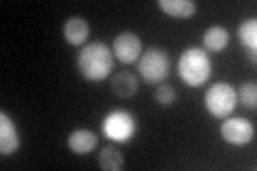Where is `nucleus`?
Instances as JSON below:
<instances>
[{"mask_svg": "<svg viewBox=\"0 0 257 171\" xmlns=\"http://www.w3.org/2000/svg\"><path fill=\"white\" fill-rule=\"evenodd\" d=\"M96 143H99V137H96L92 131H88V128H77V131H73L69 135L67 139V145L71 152L75 154H90Z\"/></svg>", "mask_w": 257, "mask_h": 171, "instance_id": "9d476101", "label": "nucleus"}, {"mask_svg": "<svg viewBox=\"0 0 257 171\" xmlns=\"http://www.w3.org/2000/svg\"><path fill=\"white\" fill-rule=\"evenodd\" d=\"M221 137L231 145L251 143L255 137V126L246 118H229L221 124Z\"/></svg>", "mask_w": 257, "mask_h": 171, "instance_id": "423d86ee", "label": "nucleus"}, {"mask_svg": "<svg viewBox=\"0 0 257 171\" xmlns=\"http://www.w3.org/2000/svg\"><path fill=\"white\" fill-rule=\"evenodd\" d=\"M140 90V81L133 75L131 71H120L111 77V92L120 99H128V96H135Z\"/></svg>", "mask_w": 257, "mask_h": 171, "instance_id": "9b49d317", "label": "nucleus"}, {"mask_svg": "<svg viewBox=\"0 0 257 171\" xmlns=\"http://www.w3.org/2000/svg\"><path fill=\"white\" fill-rule=\"evenodd\" d=\"M238 39L240 43L246 47V54L251 56V60L255 62V50H257V20H244L238 26Z\"/></svg>", "mask_w": 257, "mask_h": 171, "instance_id": "4468645a", "label": "nucleus"}, {"mask_svg": "<svg viewBox=\"0 0 257 171\" xmlns=\"http://www.w3.org/2000/svg\"><path fill=\"white\" fill-rule=\"evenodd\" d=\"M135 116L126 109H114L109 111L105 120H103V133H105L111 141L128 143L135 135Z\"/></svg>", "mask_w": 257, "mask_h": 171, "instance_id": "39448f33", "label": "nucleus"}, {"mask_svg": "<svg viewBox=\"0 0 257 171\" xmlns=\"http://www.w3.org/2000/svg\"><path fill=\"white\" fill-rule=\"evenodd\" d=\"M159 9L176 20H189L197 11V5L191 0H159Z\"/></svg>", "mask_w": 257, "mask_h": 171, "instance_id": "f8f14e48", "label": "nucleus"}, {"mask_svg": "<svg viewBox=\"0 0 257 171\" xmlns=\"http://www.w3.org/2000/svg\"><path fill=\"white\" fill-rule=\"evenodd\" d=\"M202 43H204L206 52H214V54L223 52L229 43V32L223 26H210V28H206L204 37H202Z\"/></svg>", "mask_w": 257, "mask_h": 171, "instance_id": "ddd939ff", "label": "nucleus"}, {"mask_svg": "<svg viewBox=\"0 0 257 171\" xmlns=\"http://www.w3.org/2000/svg\"><path fill=\"white\" fill-rule=\"evenodd\" d=\"M212 73V62L210 56L199 47H189L184 50L180 60H178V75L189 88H199L210 79Z\"/></svg>", "mask_w": 257, "mask_h": 171, "instance_id": "f03ea898", "label": "nucleus"}, {"mask_svg": "<svg viewBox=\"0 0 257 171\" xmlns=\"http://www.w3.org/2000/svg\"><path fill=\"white\" fill-rule=\"evenodd\" d=\"M62 35H64V41H67L69 45H82L88 39V35H90V26H88V22L84 18L75 15V18H69L64 22Z\"/></svg>", "mask_w": 257, "mask_h": 171, "instance_id": "1a4fd4ad", "label": "nucleus"}, {"mask_svg": "<svg viewBox=\"0 0 257 171\" xmlns=\"http://www.w3.org/2000/svg\"><path fill=\"white\" fill-rule=\"evenodd\" d=\"M114 69V52L101 41L88 43L77 54V71L88 81H103Z\"/></svg>", "mask_w": 257, "mask_h": 171, "instance_id": "f257e3e1", "label": "nucleus"}, {"mask_svg": "<svg viewBox=\"0 0 257 171\" xmlns=\"http://www.w3.org/2000/svg\"><path fill=\"white\" fill-rule=\"evenodd\" d=\"M138 69L148 84H163V79L170 75V54L163 47H148L142 54Z\"/></svg>", "mask_w": 257, "mask_h": 171, "instance_id": "20e7f679", "label": "nucleus"}, {"mask_svg": "<svg viewBox=\"0 0 257 171\" xmlns=\"http://www.w3.org/2000/svg\"><path fill=\"white\" fill-rule=\"evenodd\" d=\"M20 148V133L15 128L11 116L7 111H0V154L11 156Z\"/></svg>", "mask_w": 257, "mask_h": 171, "instance_id": "6e6552de", "label": "nucleus"}, {"mask_svg": "<svg viewBox=\"0 0 257 171\" xmlns=\"http://www.w3.org/2000/svg\"><path fill=\"white\" fill-rule=\"evenodd\" d=\"M206 109L210 116L214 118H229L234 113L236 105H238V96L236 90L231 88V84H225V81H216L214 86L208 88V92L204 96Z\"/></svg>", "mask_w": 257, "mask_h": 171, "instance_id": "7ed1b4c3", "label": "nucleus"}, {"mask_svg": "<svg viewBox=\"0 0 257 171\" xmlns=\"http://www.w3.org/2000/svg\"><path fill=\"white\" fill-rule=\"evenodd\" d=\"M155 99H157V103L161 105V107H170V105L176 103V90L167 84H161L155 90Z\"/></svg>", "mask_w": 257, "mask_h": 171, "instance_id": "f3484780", "label": "nucleus"}, {"mask_svg": "<svg viewBox=\"0 0 257 171\" xmlns=\"http://www.w3.org/2000/svg\"><path fill=\"white\" fill-rule=\"evenodd\" d=\"M122 152H120L116 145H105V148H101L99 152V167L105 169V171H118L122 167Z\"/></svg>", "mask_w": 257, "mask_h": 171, "instance_id": "2eb2a0df", "label": "nucleus"}, {"mask_svg": "<svg viewBox=\"0 0 257 171\" xmlns=\"http://www.w3.org/2000/svg\"><path fill=\"white\" fill-rule=\"evenodd\" d=\"M238 103H242L246 109H255L257 107V86L255 81H244L242 86L238 88Z\"/></svg>", "mask_w": 257, "mask_h": 171, "instance_id": "dca6fc26", "label": "nucleus"}, {"mask_svg": "<svg viewBox=\"0 0 257 171\" xmlns=\"http://www.w3.org/2000/svg\"><path fill=\"white\" fill-rule=\"evenodd\" d=\"M111 52L120 62L131 64L142 58V39L135 32H120L111 43Z\"/></svg>", "mask_w": 257, "mask_h": 171, "instance_id": "0eeeda50", "label": "nucleus"}]
</instances>
